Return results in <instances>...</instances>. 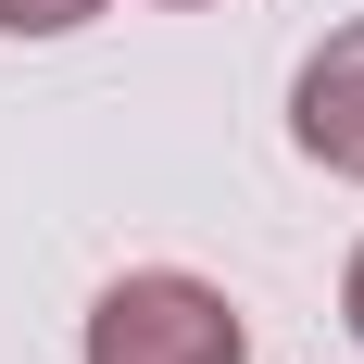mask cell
<instances>
[{"label":"cell","mask_w":364,"mask_h":364,"mask_svg":"<svg viewBox=\"0 0 364 364\" xmlns=\"http://www.w3.org/2000/svg\"><path fill=\"white\" fill-rule=\"evenodd\" d=\"M88 364H252V327L214 277L188 264H126L88 301Z\"/></svg>","instance_id":"1"},{"label":"cell","mask_w":364,"mask_h":364,"mask_svg":"<svg viewBox=\"0 0 364 364\" xmlns=\"http://www.w3.org/2000/svg\"><path fill=\"white\" fill-rule=\"evenodd\" d=\"M289 139H301L314 176H352V188H364V13L301 50V75H289Z\"/></svg>","instance_id":"2"},{"label":"cell","mask_w":364,"mask_h":364,"mask_svg":"<svg viewBox=\"0 0 364 364\" xmlns=\"http://www.w3.org/2000/svg\"><path fill=\"white\" fill-rule=\"evenodd\" d=\"M101 0H0V38H75Z\"/></svg>","instance_id":"3"},{"label":"cell","mask_w":364,"mask_h":364,"mask_svg":"<svg viewBox=\"0 0 364 364\" xmlns=\"http://www.w3.org/2000/svg\"><path fill=\"white\" fill-rule=\"evenodd\" d=\"M339 314H352V339H364V239H352V277H339Z\"/></svg>","instance_id":"4"},{"label":"cell","mask_w":364,"mask_h":364,"mask_svg":"<svg viewBox=\"0 0 364 364\" xmlns=\"http://www.w3.org/2000/svg\"><path fill=\"white\" fill-rule=\"evenodd\" d=\"M164 13H201V0H164Z\"/></svg>","instance_id":"5"}]
</instances>
